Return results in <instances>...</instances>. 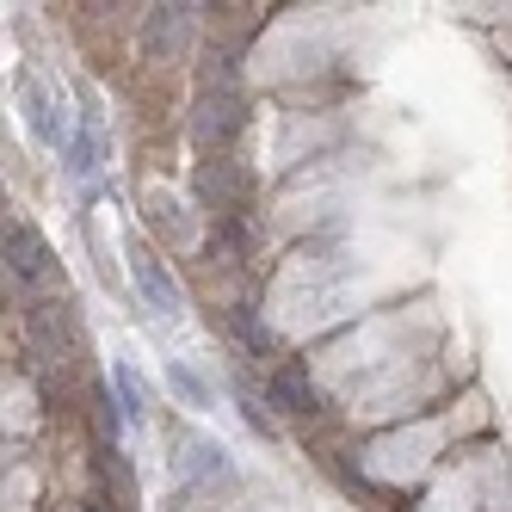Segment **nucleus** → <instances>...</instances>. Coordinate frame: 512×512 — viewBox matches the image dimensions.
<instances>
[{
    "label": "nucleus",
    "instance_id": "1",
    "mask_svg": "<svg viewBox=\"0 0 512 512\" xmlns=\"http://www.w3.org/2000/svg\"><path fill=\"white\" fill-rule=\"evenodd\" d=\"M19 105H25V130H31V142H38L44 155H68V130H62V118H56L50 93L31 81V75L19 81Z\"/></svg>",
    "mask_w": 512,
    "mask_h": 512
},
{
    "label": "nucleus",
    "instance_id": "2",
    "mask_svg": "<svg viewBox=\"0 0 512 512\" xmlns=\"http://www.w3.org/2000/svg\"><path fill=\"white\" fill-rule=\"evenodd\" d=\"M130 272H136V284H142V297H149L155 315H179V284L142 241H130Z\"/></svg>",
    "mask_w": 512,
    "mask_h": 512
},
{
    "label": "nucleus",
    "instance_id": "3",
    "mask_svg": "<svg viewBox=\"0 0 512 512\" xmlns=\"http://www.w3.org/2000/svg\"><path fill=\"white\" fill-rule=\"evenodd\" d=\"M7 260H13V272L25 278V284H50L56 272H50V247L31 235L25 223H7Z\"/></svg>",
    "mask_w": 512,
    "mask_h": 512
},
{
    "label": "nucleus",
    "instance_id": "4",
    "mask_svg": "<svg viewBox=\"0 0 512 512\" xmlns=\"http://www.w3.org/2000/svg\"><path fill=\"white\" fill-rule=\"evenodd\" d=\"M266 401L284 414H315V389L303 377V364H272L266 371Z\"/></svg>",
    "mask_w": 512,
    "mask_h": 512
},
{
    "label": "nucleus",
    "instance_id": "5",
    "mask_svg": "<svg viewBox=\"0 0 512 512\" xmlns=\"http://www.w3.org/2000/svg\"><path fill=\"white\" fill-rule=\"evenodd\" d=\"M241 124H247V118H241V105H235L229 93H204V118H198V136H204V142H216V149H223Z\"/></svg>",
    "mask_w": 512,
    "mask_h": 512
},
{
    "label": "nucleus",
    "instance_id": "6",
    "mask_svg": "<svg viewBox=\"0 0 512 512\" xmlns=\"http://www.w3.org/2000/svg\"><path fill=\"white\" fill-rule=\"evenodd\" d=\"M112 389H118V414H124L130 426H142V420H149V395H142V383H136V371H130L124 358L112 364Z\"/></svg>",
    "mask_w": 512,
    "mask_h": 512
},
{
    "label": "nucleus",
    "instance_id": "7",
    "mask_svg": "<svg viewBox=\"0 0 512 512\" xmlns=\"http://www.w3.org/2000/svg\"><path fill=\"white\" fill-rule=\"evenodd\" d=\"M229 334L247 358H272V334H266V321H253L247 309H229Z\"/></svg>",
    "mask_w": 512,
    "mask_h": 512
},
{
    "label": "nucleus",
    "instance_id": "8",
    "mask_svg": "<svg viewBox=\"0 0 512 512\" xmlns=\"http://www.w3.org/2000/svg\"><path fill=\"white\" fill-rule=\"evenodd\" d=\"M167 383L179 389V401H186V408H210V389H204V377L192 371L186 358H167Z\"/></svg>",
    "mask_w": 512,
    "mask_h": 512
},
{
    "label": "nucleus",
    "instance_id": "9",
    "mask_svg": "<svg viewBox=\"0 0 512 512\" xmlns=\"http://www.w3.org/2000/svg\"><path fill=\"white\" fill-rule=\"evenodd\" d=\"M235 401H241V420H247L253 432H272V414L260 408V401H253V389H235Z\"/></svg>",
    "mask_w": 512,
    "mask_h": 512
}]
</instances>
